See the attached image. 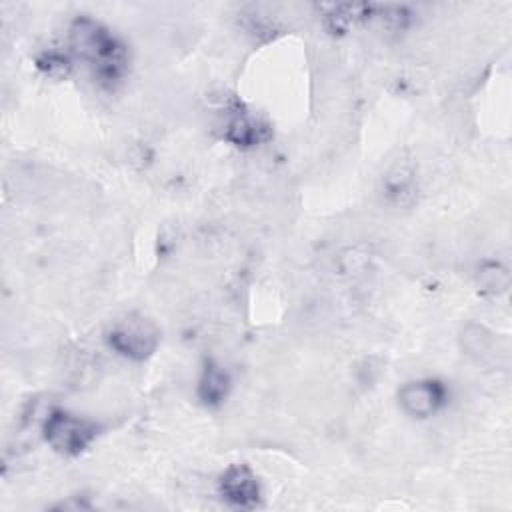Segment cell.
<instances>
[{"mask_svg": "<svg viewBox=\"0 0 512 512\" xmlns=\"http://www.w3.org/2000/svg\"><path fill=\"white\" fill-rule=\"evenodd\" d=\"M72 52L90 66L94 78L112 86L120 82L128 70L126 46L98 20L80 16L72 22L68 32Z\"/></svg>", "mask_w": 512, "mask_h": 512, "instance_id": "1", "label": "cell"}, {"mask_svg": "<svg viewBox=\"0 0 512 512\" xmlns=\"http://www.w3.org/2000/svg\"><path fill=\"white\" fill-rule=\"evenodd\" d=\"M42 436L54 452L62 456H80L96 440L98 424L68 410L54 408L42 422Z\"/></svg>", "mask_w": 512, "mask_h": 512, "instance_id": "2", "label": "cell"}, {"mask_svg": "<svg viewBox=\"0 0 512 512\" xmlns=\"http://www.w3.org/2000/svg\"><path fill=\"white\" fill-rule=\"evenodd\" d=\"M106 340L116 354L134 362H142L156 352L160 332L152 320L140 314H130L112 324Z\"/></svg>", "mask_w": 512, "mask_h": 512, "instance_id": "3", "label": "cell"}, {"mask_svg": "<svg viewBox=\"0 0 512 512\" xmlns=\"http://www.w3.org/2000/svg\"><path fill=\"white\" fill-rule=\"evenodd\" d=\"M398 404L412 418H428L446 404V386L432 378L410 380L400 386Z\"/></svg>", "mask_w": 512, "mask_h": 512, "instance_id": "4", "label": "cell"}, {"mask_svg": "<svg viewBox=\"0 0 512 512\" xmlns=\"http://www.w3.org/2000/svg\"><path fill=\"white\" fill-rule=\"evenodd\" d=\"M218 494L230 506L250 510L260 504L262 488L248 464H230L218 478Z\"/></svg>", "mask_w": 512, "mask_h": 512, "instance_id": "5", "label": "cell"}, {"mask_svg": "<svg viewBox=\"0 0 512 512\" xmlns=\"http://www.w3.org/2000/svg\"><path fill=\"white\" fill-rule=\"evenodd\" d=\"M226 140H230L236 146L252 148L260 142L268 140L270 130L264 120H260L256 114L246 110L244 106H238L234 114L226 122Z\"/></svg>", "mask_w": 512, "mask_h": 512, "instance_id": "6", "label": "cell"}, {"mask_svg": "<svg viewBox=\"0 0 512 512\" xmlns=\"http://www.w3.org/2000/svg\"><path fill=\"white\" fill-rule=\"evenodd\" d=\"M230 392L228 372L214 360H206L198 378L196 394L204 406H220Z\"/></svg>", "mask_w": 512, "mask_h": 512, "instance_id": "7", "label": "cell"}, {"mask_svg": "<svg viewBox=\"0 0 512 512\" xmlns=\"http://www.w3.org/2000/svg\"><path fill=\"white\" fill-rule=\"evenodd\" d=\"M36 66L50 78H66L72 68V60L60 50H46L36 58Z\"/></svg>", "mask_w": 512, "mask_h": 512, "instance_id": "8", "label": "cell"}]
</instances>
